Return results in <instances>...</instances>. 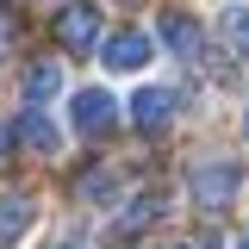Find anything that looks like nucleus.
<instances>
[{"instance_id": "nucleus-17", "label": "nucleus", "mask_w": 249, "mask_h": 249, "mask_svg": "<svg viewBox=\"0 0 249 249\" xmlns=\"http://www.w3.org/2000/svg\"><path fill=\"white\" fill-rule=\"evenodd\" d=\"M175 249H187V243H175Z\"/></svg>"}, {"instance_id": "nucleus-7", "label": "nucleus", "mask_w": 249, "mask_h": 249, "mask_svg": "<svg viewBox=\"0 0 249 249\" xmlns=\"http://www.w3.org/2000/svg\"><path fill=\"white\" fill-rule=\"evenodd\" d=\"M162 44H168L181 62H199V19H187V13H162Z\"/></svg>"}, {"instance_id": "nucleus-13", "label": "nucleus", "mask_w": 249, "mask_h": 249, "mask_svg": "<svg viewBox=\"0 0 249 249\" xmlns=\"http://www.w3.org/2000/svg\"><path fill=\"white\" fill-rule=\"evenodd\" d=\"M6 143H13V124H0V156H6Z\"/></svg>"}, {"instance_id": "nucleus-10", "label": "nucleus", "mask_w": 249, "mask_h": 249, "mask_svg": "<svg viewBox=\"0 0 249 249\" xmlns=\"http://www.w3.org/2000/svg\"><path fill=\"white\" fill-rule=\"evenodd\" d=\"M19 137H25L31 150H44V156H50V150L62 143V131H56L50 119H44V112H25V119H19Z\"/></svg>"}, {"instance_id": "nucleus-4", "label": "nucleus", "mask_w": 249, "mask_h": 249, "mask_svg": "<svg viewBox=\"0 0 249 249\" xmlns=\"http://www.w3.org/2000/svg\"><path fill=\"white\" fill-rule=\"evenodd\" d=\"M37 224V199L31 193H0V249H13Z\"/></svg>"}, {"instance_id": "nucleus-14", "label": "nucleus", "mask_w": 249, "mask_h": 249, "mask_svg": "<svg viewBox=\"0 0 249 249\" xmlns=\"http://www.w3.org/2000/svg\"><path fill=\"white\" fill-rule=\"evenodd\" d=\"M237 249H249V231H243V237H237Z\"/></svg>"}, {"instance_id": "nucleus-3", "label": "nucleus", "mask_w": 249, "mask_h": 249, "mask_svg": "<svg viewBox=\"0 0 249 249\" xmlns=\"http://www.w3.org/2000/svg\"><path fill=\"white\" fill-rule=\"evenodd\" d=\"M56 37H62V50H93L100 44V13L93 6H62V19H56Z\"/></svg>"}, {"instance_id": "nucleus-11", "label": "nucleus", "mask_w": 249, "mask_h": 249, "mask_svg": "<svg viewBox=\"0 0 249 249\" xmlns=\"http://www.w3.org/2000/svg\"><path fill=\"white\" fill-rule=\"evenodd\" d=\"M81 193H88L93 206H112V199H119L124 187H119V175H106V168H93L88 181H81Z\"/></svg>"}, {"instance_id": "nucleus-6", "label": "nucleus", "mask_w": 249, "mask_h": 249, "mask_svg": "<svg viewBox=\"0 0 249 249\" xmlns=\"http://www.w3.org/2000/svg\"><path fill=\"white\" fill-rule=\"evenodd\" d=\"M131 119H137V131H162V124L175 119V88H137Z\"/></svg>"}, {"instance_id": "nucleus-15", "label": "nucleus", "mask_w": 249, "mask_h": 249, "mask_svg": "<svg viewBox=\"0 0 249 249\" xmlns=\"http://www.w3.org/2000/svg\"><path fill=\"white\" fill-rule=\"evenodd\" d=\"M62 249H81V243H62Z\"/></svg>"}, {"instance_id": "nucleus-2", "label": "nucleus", "mask_w": 249, "mask_h": 249, "mask_svg": "<svg viewBox=\"0 0 249 249\" xmlns=\"http://www.w3.org/2000/svg\"><path fill=\"white\" fill-rule=\"evenodd\" d=\"M69 119H75V131H81V137L112 131V124H119V100H112V88H81L75 100H69Z\"/></svg>"}, {"instance_id": "nucleus-9", "label": "nucleus", "mask_w": 249, "mask_h": 249, "mask_svg": "<svg viewBox=\"0 0 249 249\" xmlns=\"http://www.w3.org/2000/svg\"><path fill=\"white\" fill-rule=\"evenodd\" d=\"M62 93V62H31L25 69V100L37 106V100H56Z\"/></svg>"}, {"instance_id": "nucleus-12", "label": "nucleus", "mask_w": 249, "mask_h": 249, "mask_svg": "<svg viewBox=\"0 0 249 249\" xmlns=\"http://www.w3.org/2000/svg\"><path fill=\"white\" fill-rule=\"evenodd\" d=\"M6 50H13V13L0 6V56H6Z\"/></svg>"}, {"instance_id": "nucleus-5", "label": "nucleus", "mask_w": 249, "mask_h": 249, "mask_svg": "<svg viewBox=\"0 0 249 249\" xmlns=\"http://www.w3.org/2000/svg\"><path fill=\"white\" fill-rule=\"evenodd\" d=\"M100 62H106L112 75H131V69L150 62V37H143V31H119L112 44H100Z\"/></svg>"}, {"instance_id": "nucleus-1", "label": "nucleus", "mask_w": 249, "mask_h": 249, "mask_svg": "<svg viewBox=\"0 0 249 249\" xmlns=\"http://www.w3.org/2000/svg\"><path fill=\"white\" fill-rule=\"evenodd\" d=\"M187 181H193V199H199V206H224V199H237V187H243V168H237L231 156H199Z\"/></svg>"}, {"instance_id": "nucleus-16", "label": "nucleus", "mask_w": 249, "mask_h": 249, "mask_svg": "<svg viewBox=\"0 0 249 249\" xmlns=\"http://www.w3.org/2000/svg\"><path fill=\"white\" fill-rule=\"evenodd\" d=\"M243 131H249V112H243Z\"/></svg>"}, {"instance_id": "nucleus-8", "label": "nucleus", "mask_w": 249, "mask_h": 249, "mask_svg": "<svg viewBox=\"0 0 249 249\" xmlns=\"http://www.w3.org/2000/svg\"><path fill=\"white\" fill-rule=\"evenodd\" d=\"M212 25H218V37H224L237 56H249V6H237V0H231V6H218Z\"/></svg>"}]
</instances>
